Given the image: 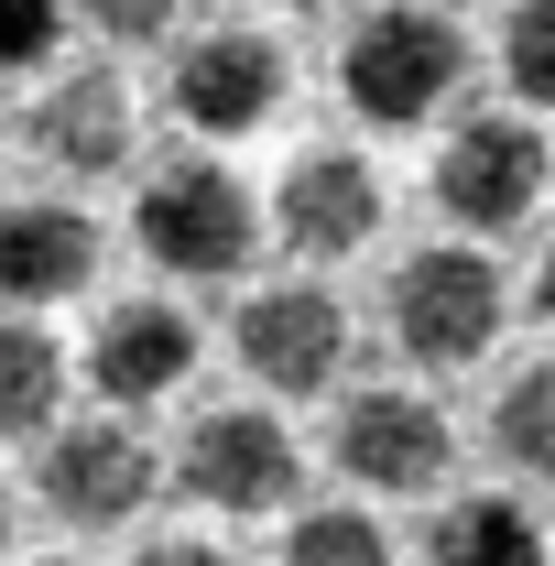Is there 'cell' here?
<instances>
[{
	"instance_id": "cell-1",
	"label": "cell",
	"mask_w": 555,
	"mask_h": 566,
	"mask_svg": "<svg viewBox=\"0 0 555 566\" xmlns=\"http://www.w3.org/2000/svg\"><path fill=\"white\" fill-rule=\"evenodd\" d=\"M458 76H469V33H458L447 11H415V0L370 11V22L348 33V55H338L348 109L381 120V132H404V120H425V109H447Z\"/></svg>"
},
{
	"instance_id": "cell-2",
	"label": "cell",
	"mask_w": 555,
	"mask_h": 566,
	"mask_svg": "<svg viewBox=\"0 0 555 566\" xmlns=\"http://www.w3.org/2000/svg\"><path fill=\"white\" fill-rule=\"evenodd\" d=\"M381 327L425 370H469L501 338V273H490L480 251H415V262H392V283H381Z\"/></svg>"
},
{
	"instance_id": "cell-3",
	"label": "cell",
	"mask_w": 555,
	"mask_h": 566,
	"mask_svg": "<svg viewBox=\"0 0 555 566\" xmlns=\"http://www.w3.org/2000/svg\"><path fill=\"white\" fill-rule=\"evenodd\" d=\"M142 251L164 262V273L186 283H229L251 251H262V208H251V186L229 175V164H164L153 186H142Z\"/></svg>"
},
{
	"instance_id": "cell-4",
	"label": "cell",
	"mask_w": 555,
	"mask_h": 566,
	"mask_svg": "<svg viewBox=\"0 0 555 566\" xmlns=\"http://www.w3.org/2000/svg\"><path fill=\"white\" fill-rule=\"evenodd\" d=\"M153 447H142L132 424H66V436H44V458H33V501H44V523H66V534H121L142 501H153Z\"/></svg>"
},
{
	"instance_id": "cell-5",
	"label": "cell",
	"mask_w": 555,
	"mask_h": 566,
	"mask_svg": "<svg viewBox=\"0 0 555 566\" xmlns=\"http://www.w3.org/2000/svg\"><path fill=\"white\" fill-rule=\"evenodd\" d=\"M338 469L359 480V491H436L447 480V458H458V436H447V415L425 403V392H404V381H370V392H348L338 403Z\"/></svg>"
},
{
	"instance_id": "cell-6",
	"label": "cell",
	"mask_w": 555,
	"mask_h": 566,
	"mask_svg": "<svg viewBox=\"0 0 555 566\" xmlns=\"http://www.w3.org/2000/svg\"><path fill=\"white\" fill-rule=\"evenodd\" d=\"M436 208L458 229H523L545 208V132L534 120H458V142L436 153Z\"/></svg>"
},
{
	"instance_id": "cell-7",
	"label": "cell",
	"mask_w": 555,
	"mask_h": 566,
	"mask_svg": "<svg viewBox=\"0 0 555 566\" xmlns=\"http://www.w3.org/2000/svg\"><path fill=\"white\" fill-rule=\"evenodd\" d=\"M175 120L186 132H208V142H229V132H262L283 109V44L273 33H251V22H208L186 55H175Z\"/></svg>"
},
{
	"instance_id": "cell-8",
	"label": "cell",
	"mask_w": 555,
	"mask_h": 566,
	"mask_svg": "<svg viewBox=\"0 0 555 566\" xmlns=\"http://www.w3.org/2000/svg\"><path fill=\"white\" fill-rule=\"evenodd\" d=\"M175 480L208 501V512H283L294 480H305V458H294V436H283L273 415L229 403V415H197L186 458H175Z\"/></svg>"
},
{
	"instance_id": "cell-9",
	"label": "cell",
	"mask_w": 555,
	"mask_h": 566,
	"mask_svg": "<svg viewBox=\"0 0 555 566\" xmlns=\"http://www.w3.org/2000/svg\"><path fill=\"white\" fill-rule=\"evenodd\" d=\"M240 359H251V381H273V392H327L348 359V305L327 283H262L251 305H240Z\"/></svg>"
},
{
	"instance_id": "cell-10",
	"label": "cell",
	"mask_w": 555,
	"mask_h": 566,
	"mask_svg": "<svg viewBox=\"0 0 555 566\" xmlns=\"http://www.w3.org/2000/svg\"><path fill=\"white\" fill-rule=\"evenodd\" d=\"M273 229H283V251L338 262V251H359L381 229V175L359 153H294L283 186H273Z\"/></svg>"
},
{
	"instance_id": "cell-11",
	"label": "cell",
	"mask_w": 555,
	"mask_h": 566,
	"mask_svg": "<svg viewBox=\"0 0 555 566\" xmlns=\"http://www.w3.org/2000/svg\"><path fill=\"white\" fill-rule=\"evenodd\" d=\"M22 132H33V153H44L55 175H121V164H132V142H142V132H132V87H121L109 66L55 76V87L33 98V120H22Z\"/></svg>"
},
{
	"instance_id": "cell-12",
	"label": "cell",
	"mask_w": 555,
	"mask_h": 566,
	"mask_svg": "<svg viewBox=\"0 0 555 566\" xmlns=\"http://www.w3.org/2000/svg\"><path fill=\"white\" fill-rule=\"evenodd\" d=\"M186 370H197V316H186V305H153V294H132V305H109V316H98L87 381H98L109 403H164Z\"/></svg>"
},
{
	"instance_id": "cell-13",
	"label": "cell",
	"mask_w": 555,
	"mask_h": 566,
	"mask_svg": "<svg viewBox=\"0 0 555 566\" xmlns=\"http://www.w3.org/2000/svg\"><path fill=\"white\" fill-rule=\"evenodd\" d=\"M98 273V218L66 197H11L0 208V294L11 305H55Z\"/></svg>"
},
{
	"instance_id": "cell-14",
	"label": "cell",
	"mask_w": 555,
	"mask_h": 566,
	"mask_svg": "<svg viewBox=\"0 0 555 566\" xmlns=\"http://www.w3.org/2000/svg\"><path fill=\"white\" fill-rule=\"evenodd\" d=\"M425 566H545V523L523 512V501H458V512H436V534H425Z\"/></svg>"
},
{
	"instance_id": "cell-15",
	"label": "cell",
	"mask_w": 555,
	"mask_h": 566,
	"mask_svg": "<svg viewBox=\"0 0 555 566\" xmlns=\"http://www.w3.org/2000/svg\"><path fill=\"white\" fill-rule=\"evenodd\" d=\"M490 447H501V469L555 480V359H534V370L501 381V403H490Z\"/></svg>"
},
{
	"instance_id": "cell-16",
	"label": "cell",
	"mask_w": 555,
	"mask_h": 566,
	"mask_svg": "<svg viewBox=\"0 0 555 566\" xmlns=\"http://www.w3.org/2000/svg\"><path fill=\"white\" fill-rule=\"evenodd\" d=\"M66 392V349L44 327H0V436H44Z\"/></svg>"
},
{
	"instance_id": "cell-17",
	"label": "cell",
	"mask_w": 555,
	"mask_h": 566,
	"mask_svg": "<svg viewBox=\"0 0 555 566\" xmlns=\"http://www.w3.org/2000/svg\"><path fill=\"white\" fill-rule=\"evenodd\" d=\"M283 566H392V534L359 523V512H305L283 534Z\"/></svg>"
},
{
	"instance_id": "cell-18",
	"label": "cell",
	"mask_w": 555,
	"mask_h": 566,
	"mask_svg": "<svg viewBox=\"0 0 555 566\" xmlns=\"http://www.w3.org/2000/svg\"><path fill=\"white\" fill-rule=\"evenodd\" d=\"M501 76H512L534 109H555V0H523V11L501 22Z\"/></svg>"
},
{
	"instance_id": "cell-19",
	"label": "cell",
	"mask_w": 555,
	"mask_h": 566,
	"mask_svg": "<svg viewBox=\"0 0 555 566\" xmlns=\"http://www.w3.org/2000/svg\"><path fill=\"white\" fill-rule=\"evenodd\" d=\"M76 11H87V33H109V44H153L186 0H76Z\"/></svg>"
},
{
	"instance_id": "cell-20",
	"label": "cell",
	"mask_w": 555,
	"mask_h": 566,
	"mask_svg": "<svg viewBox=\"0 0 555 566\" xmlns=\"http://www.w3.org/2000/svg\"><path fill=\"white\" fill-rule=\"evenodd\" d=\"M44 44H55V0H0V76L33 66Z\"/></svg>"
},
{
	"instance_id": "cell-21",
	"label": "cell",
	"mask_w": 555,
	"mask_h": 566,
	"mask_svg": "<svg viewBox=\"0 0 555 566\" xmlns=\"http://www.w3.org/2000/svg\"><path fill=\"white\" fill-rule=\"evenodd\" d=\"M142 566H229V556H218V545H153Z\"/></svg>"
},
{
	"instance_id": "cell-22",
	"label": "cell",
	"mask_w": 555,
	"mask_h": 566,
	"mask_svg": "<svg viewBox=\"0 0 555 566\" xmlns=\"http://www.w3.org/2000/svg\"><path fill=\"white\" fill-rule=\"evenodd\" d=\"M534 316L555 327V251H545V273H534Z\"/></svg>"
},
{
	"instance_id": "cell-23",
	"label": "cell",
	"mask_w": 555,
	"mask_h": 566,
	"mask_svg": "<svg viewBox=\"0 0 555 566\" xmlns=\"http://www.w3.org/2000/svg\"><path fill=\"white\" fill-rule=\"evenodd\" d=\"M283 11H338V0H283Z\"/></svg>"
},
{
	"instance_id": "cell-24",
	"label": "cell",
	"mask_w": 555,
	"mask_h": 566,
	"mask_svg": "<svg viewBox=\"0 0 555 566\" xmlns=\"http://www.w3.org/2000/svg\"><path fill=\"white\" fill-rule=\"evenodd\" d=\"M33 566H55V556H33Z\"/></svg>"
},
{
	"instance_id": "cell-25",
	"label": "cell",
	"mask_w": 555,
	"mask_h": 566,
	"mask_svg": "<svg viewBox=\"0 0 555 566\" xmlns=\"http://www.w3.org/2000/svg\"><path fill=\"white\" fill-rule=\"evenodd\" d=\"M0 523H11V512H0Z\"/></svg>"
}]
</instances>
